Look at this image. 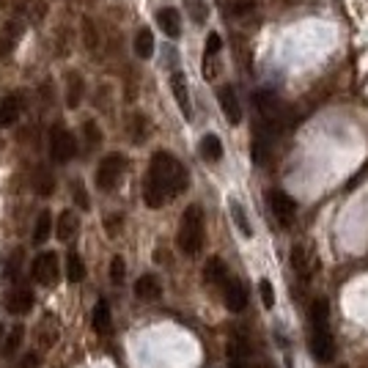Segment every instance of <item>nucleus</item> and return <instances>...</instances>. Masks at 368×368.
I'll return each instance as SVG.
<instances>
[{
	"label": "nucleus",
	"mask_w": 368,
	"mask_h": 368,
	"mask_svg": "<svg viewBox=\"0 0 368 368\" xmlns=\"http://www.w3.org/2000/svg\"><path fill=\"white\" fill-rule=\"evenodd\" d=\"M187 190V171L184 165L168 154V151H157L151 162H149V174H146V184H143V201L149 209H162L171 198L181 195Z\"/></svg>",
	"instance_id": "nucleus-1"
},
{
	"label": "nucleus",
	"mask_w": 368,
	"mask_h": 368,
	"mask_svg": "<svg viewBox=\"0 0 368 368\" xmlns=\"http://www.w3.org/2000/svg\"><path fill=\"white\" fill-rule=\"evenodd\" d=\"M207 237V223H204V209L198 204H190L181 220H179V234H176V245L184 256H198L204 247Z\"/></svg>",
	"instance_id": "nucleus-2"
},
{
	"label": "nucleus",
	"mask_w": 368,
	"mask_h": 368,
	"mask_svg": "<svg viewBox=\"0 0 368 368\" xmlns=\"http://www.w3.org/2000/svg\"><path fill=\"white\" fill-rule=\"evenodd\" d=\"M124 171H126V157L124 154H107L99 168H96V187L102 193H110L119 187V181L124 179Z\"/></svg>",
	"instance_id": "nucleus-3"
},
{
	"label": "nucleus",
	"mask_w": 368,
	"mask_h": 368,
	"mask_svg": "<svg viewBox=\"0 0 368 368\" xmlns=\"http://www.w3.org/2000/svg\"><path fill=\"white\" fill-rule=\"evenodd\" d=\"M77 151V143H74V135H71L66 126H53L50 129V157L58 165H66Z\"/></svg>",
	"instance_id": "nucleus-4"
},
{
	"label": "nucleus",
	"mask_w": 368,
	"mask_h": 368,
	"mask_svg": "<svg viewBox=\"0 0 368 368\" xmlns=\"http://www.w3.org/2000/svg\"><path fill=\"white\" fill-rule=\"evenodd\" d=\"M267 204H269L272 217H275L283 228H289L294 223V217H297V204H294L286 193H281V190H269V193H267Z\"/></svg>",
	"instance_id": "nucleus-5"
},
{
	"label": "nucleus",
	"mask_w": 368,
	"mask_h": 368,
	"mask_svg": "<svg viewBox=\"0 0 368 368\" xmlns=\"http://www.w3.org/2000/svg\"><path fill=\"white\" fill-rule=\"evenodd\" d=\"M311 352L319 363H333L335 341L330 335V327H311Z\"/></svg>",
	"instance_id": "nucleus-6"
},
{
	"label": "nucleus",
	"mask_w": 368,
	"mask_h": 368,
	"mask_svg": "<svg viewBox=\"0 0 368 368\" xmlns=\"http://www.w3.org/2000/svg\"><path fill=\"white\" fill-rule=\"evenodd\" d=\"M58 256L55 253H41L34 262V278L41 286H55L58 283Z\"/></svg>",
	"instance_id": "nucleus-7"
},
{
	"label": "nucleus",
	"mask_w": 368,
	"mask_h": 368,
	"mask_svg": "<svg viewBox=\"0 0 368 368\" xmlns=\"http://www.w3.org/2000/svg\"><path fill=\"white\" fill-rule=\"evenodd\" d=\"M223 302H226L228 311H234V314L245 311L247 292H245V286L237 281V278H231V281H228L226 286H223Z\"/></svg>",
	"instance_id": "nucleus-8"
},
{
	"label": "nucleus",
	"mask_w": 368,
	"mask_h": 368,
	"mask_svg": "<svg viewBox=\"0 0 368 368\" xmlns=\"http://www.w3.org/2000/svg\"><path fill=\"white\" fill-rule=\"evenodd\" d=\"M217 99H220V107H223V116L228 119V124L242 121V107H239V99H237V91L234 88L223 86L217 91Z\"/></svg>",
	"instance_id": "nucleus-9"
},
{
	"label": "nucleus",
	"mask_w": 368,
	"mask_h": 368,
	"mask_svg": "<svg viewBox=\"0 0 368 368\" xmlns=\"http://www.w3.org/2000/svg\"><path fill=\"white\" fill-rule=\"evenodd\" d=\"M231 281V272H228V267L223 264V259H209L207 267H204V283L212 286V289H220L223 292V286Z\"/></svg>",
	"instance_id": "nucleus-10"
},
{
	"label": "nucleus",
	"mask_w": 368,
	"mask_h": 368,
	"mask_svg": "<svg viewBox=\"0 0 368 368\" xmlns=\"http://www.w3.org/2000/svg\"><path fill=\"white\" fill-rule=\"evenodd\" d=\"M171 88H174V96L179 102V110L184 119H193V105H190V91H187V77L181 71L171 74Z\"/></svg>",
	"instance_id": "nucleus-11"
},
{
	"label": "nucleus",
	"mask_w": 368,
	"mask_h": 368,
	"mask_svg": "<svg viewBox=\"0 0 368 368\" xmlns=\"http://www.w3.org/2000/svg\"><path fill=\"white\" fill-rule=\"evenodd\" d=\"M19 113H22V96H19V94H9V96L0 102V129L11 126V124L19 119Z\"/></svg>",
	"instance_id": "nucleus-12"
},
{
	"label": "nucleus",
	"mask_w": 368,
	"mask_h": 368,
	"mask_svg": "<svg viewBox=\"0 0 368 368\" xmlns=\"http://www.w3.org/2000/svg\"><path fill=\"white\" fill-rule=\"evenodd\" d=\"M292 267H294V272L302 275V278H311L316 269V262L311 259V250L305 245H294L292 247Z\"/></svg>",
	"instance_id": "nucleus-13"
},
{
	"label": "nucleus",
	"mask_w": 368,
	"mask_h": 368,
	"mask_svg": "<svg viewBox=\"0 0 368 368\" xmlns=\"http://www.w3.org/2000/svg\"><path fill=\"white\" fill-rule=\"evenodd\" d=\"M6 308H9V314L14 316H25L31 314V308H34V294L28 292V289H14L9 299H6Z\"/></svg>",
	"instance_id": "nucleus-14"
},
{
	"label": "nucleus",
	"mask_w": 368,
	"mask_h": 368,
	"mask_svg": "<svg viewBox=\"0 0 368 368\" xmlns=\"http://www.w3.org/2000/svg\"><path fill=\"white\" fill-rule=\"evenodd\" d=\"M157 22L168 39H179V34H181V17H179L176 9H159Z\"/></svg>",
	"instance_id": "nucleus-15"
},
{
	"label": "nucleus",
	"mask_w": 368,
	"mask_h": 368,
	"mask_svg": "<svg viewBox=\"0 0 368 368\" xmlns=\"http://www.w3.org/2000/svg\"><path fill=\"white\" fill-rule=\"evenodd\" d=\"M94 330L99 335H107L113 330V316H110L107 299H96V305H94Z\"/></svg>",
	"instance_id": "nucleus-16"
},
{
	"label": "nucleus",
	"mask_w": 368,
	"mask_h": 368,
	"mask_svg": "<svg viewBox=\"0 0 368 368\" xmlns=\"http://www.w3.org/2000/svg\"><path fill=\"white\" fill-rule=\"evenodd\" d=\"M159 294H162V286H159V281L154 278V275H143V278H138L135 281V297L138 299H157Z\"/></svg>",
	"instance_id": "nucleus-17"
},
{
	"label": "nucleus",
	"mask_w": 368,
	"mask_h": 368,
	"mask_svg": "<svg viewBox=\"0 0 368 368\" xmlns=\"http://www.w3.org/2000/svg\"><path fill=\"white\" fill-rule=\"evenodd\" d=\"M77 226H80L77 214H74V212H64V214L58 217V228H55V237H58L61 242H69L71 237L77 234Z\"/></svg>",
	"instance_id": "nucleus-18"
},
{
	"label": "nucleus",
	"mask_w": 368,
	"mask_h": 368,
	"mask_svg": "<svg viewBox=\"0 0 368 368\" xmlns=\"http://www.w3.org/2000/svg\"><path fill=\"white\" fill-rule=\"evenodd\" d=\"M201 157L207 159V162H217V159L223 157V143L217 135H204V141H201Z\"/></svg>",
	"instance_id": "nucleus-19"
},
{
	"label": "nucleus",
	"mask_w": 368,
	"mask_h": 368,
	"mask_svg": "<svg viewBox=\"0 0 368 368\" xmlns=\"http://www.w3.org/2000/svg\"><path fill=\"white\" fill-rule=\"evenodd\" d=\"M34 190L41 198H47V195H53V190H55V179H53V174L47 171V168H39L36 171V176H34Z\"/></svg>",
	"instance_id": "nucleus-20"
},
{
	"label": "nucleus",
	"mask_w": 368,
	"mask_h": 368,
	"mask_svg": "<svg viewBox=\"0 0 368 368\" xmlns=\"http://www.w3.org/2000/svg\"><path fill=\"white\" fill-rule=\"evenodd\" d=\"M311 327H330V305L324 299H314L311 305Z\"/></svg>",
	"instance_id": "nucleus-21"
},
{
	"label": "nucleus",
	"mask_w": 368,
	"mask_h": 368,
	"mask_svg": "<svg viewBox=\"0 0 368 368\" xmlns=\"http://www.w3.org/2000/svg\"><path fill=\"white\" fill-rule=\"evenodd\" d=\"M135 53L138 58H151L154 55V36L149 28H141L138 36H135Z\"/></svg>",
	"instance_id": "nucleus-22"
},
{
	"label": "nucleus",
	"mask_w": 368,
	"mask_h": 368,
	"mask_svg": "<svg viewBox=\"0 0 368 368\" xmlns=\"http://www.w3.org/2000/svg\"><path fill=\"white\" fill-rule=\"evenodd\" d=\"M66 278L71 283H80L86 278V264L77 253H69V259H66Z\"/></svg>",
	"instance_id": "nucleus-23"
},
{
	"label": "nucleus",
	"mask_w": 368,
	"mask_h": 368,
	"mask_svg": "<svg viewBox=\"0 0 368 368\" xmlns=\"http://www.w3.org/2000/svg\"><path fill=\"white\" fill-rule=\"evenodd\" d=\"M66 83H69V91H66V105L77 107L80 105V99H83V77H80V74H69V77H66Z\"/></svg>",
	"instance_id": "nucleus-24"
},
{
	"label": "nucleus",
	"mask_w": 368,
	"mask_h": 368,
	"mask_svg": "<svg viewBox=\"0 0 368 368\" xmlns=\"http://www.w3.org/2000/svg\"><path fill=\"white\" fill-rule=\"evenodd\" d=\"M226 352H228V360H239V363H245L247 354H250V347H247L245 338H231Z\"/></svg>",
	"instance_id": "nucleus-25"
},
{
	"label": "nucleus",
	"mask_w": 368,
	"mask_h": 368,
	"mask_svg": "<svg viewBox=\"0 0 368 368\" xmlns=\"http://www.w3.org/2000/svg\"><path fill=\"white\" fill-rule=\"evenodd\" d=\"M50 231H53V220H50V214H47V212H41V214H39V220H36V231H34L36 245H44V242H47V237H50Z\"/></svg>",
	"instance_id": "nucleus-26"
},
{
	"label": "nucleus",
	"mask_w": 368,
	"mask_h": 368,
	"mask_svg": "<svg viewBox=\"0 0 368 368\" xmlns=\"http://www.w3.org/2000/svg\"><path fill=\"white\" fill-rule=\"evenodd\" d=\"M231 217H234L237 228H239L245 237H253V228H250V223H247V214H245V209H242V204H239V201H231Z\"/></svg>",
	"instance_id": "nucleus-27"
},
{
	"label": "nucleus",
	"mask_w": 368,
	"mask_h": 368,
	"mask_svg": "<svg viewBox=\"0 0 368 368\" xmlns=\"http://www.w3.org/2000/svg\"><path fill=\"white\" fill-rule=\"evenodd\" d=\"M22 335H25V330H22V324H17V327H11V335L0 344V354H14L17 352V347L22 344Z\"/></svg>",
	"instance_id": "nucleus-28"
},
{
	"label": "nucleus",
	"mask_w": 368,
	"mask_h": 368,
	"mask_svg": "<svg viewBox=\"0 0 368 368\" xmlns=\"http://www.w3.org/2000/svg\"><path fill=\"white\" fill-rule=\"evenodd\" d=\"M83 129H86L88 149H94V146H99V143H102V132H99V126H96L94 121H86L83 124Z\"/></svg>",
	"instance_id": "nucleus-29"
},
{
	"label": "nucleus",
	"mask_w": 368,
	"mask_h": 368,
	"mask_svg": "<svg viewBox=\"0 0 368 368\" xmlns=\"http://www.w3.org/2000/svg\"><path fill=\"white\" fill-rule=\"evenodd\" d=\"M71 195L77 198V207H80V209H91L88 195H86V187H83V181H80V179H77V181H71Z\"/></svg>",
	"instance_id": "nucleus-30"
},
{
	"label": "nucleus",
	"mask_w": 368,
	"mask_h": 368,
	"mask_svg": "<svg viewBox=\"0 0 368 368\" xmlns=\"http://www.w3.org/2000/svg\"><path fill=\"white\" fill-rule=\"evenodd\" d=\"M124 269H126V264H124L121 256H113V262H110V281L121 283L124 281Z\"/></svg>",
	"instance_id": "nucleus-31"
},
{
	"label": "nucleus",
	"mask_w": 368,
	"mask_h": 368,
	"mask_svg": "<svg viewBox=\"0 0 368 368\" xmlns=\"http://www.w3.org/2000/svg\"><path fill=\"white\" fill-rule=\"evenodd\" d=\"M259 292H262L264 308H272V305H275V289H272V283L262 281V283H259Z\"/></svg>",
	"instance_id": "nucleus-32"
},
{
	"label": "nucleus",
	"mask_w": 368,
	"mask_h": 368,
	"mask_svg": "<svg viewBox=\"0 0 368 368\" xmlns=\"http://www.w3.org/2000/svg\"><path fill=\"white\" fill-rule=\"evenodd\" d=\"M220 47H223L220 36H217V34H209V39H207V53H204V55H217V53H220Z\"/></svg>",
	"instance_id": "nucleus-33"
},
{
	"label": "nucleus",
	"mask_w": 368,
	"mask_h": 368,
	"mask_svg": "<svg viewBox=\"0 0 368 368\" xmlns=\"http://www.w3.org/2000/svg\"><path fill=\"white\" fill-rule=\"evenodd\" d=\"M119 231H121V217H110V220H107V234L116 237Z\"/></svg>",
	"instance_id": "nucleus-34"
},
{
	"label": "nucleus",
	"mask_w": 368,
	"mask_h": 368,
	"mask_svg": "<svg viewBox=\"0 0 368 368\" xmlns=\"http://www.w3.org/2000/svg\"><path fill=\"white\" fill-rule=\"evenodd\" d=\"M34 366H36V354H28V357L22 360V366H19V368H34Z\"/></svg>",
	"instance_id": "nucleus-35"
},
{
	"label": "nucleus",
	"mask_w": 368,
	"mask_h": 368,
	"mask_svg": "<svg viewBox=\"0 0 368 368\" xmlns=\"http://www.w3.org/2000/svg\"><path fill=\"white\" fill-rule=\"evenodd\" d=\"M259 368H272V366H267V363H262V366H259Z\"/></svg>",
	"instance_id": "nucleus-36"
}]
</instances>
